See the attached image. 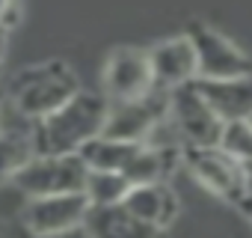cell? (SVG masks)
<instances>
[{"instance_id":"obj_1","label":"cell","mask_w":252,"mask_h":238,"mask_svg":"<svg viewBox=\"0 0 252 238\" xmlns=\"http://www.w3.org/2000/svg\"><path fill=\"white\" fill-rule=\"evenodd\" d=\"M110 101L98 92H74L65 104L36 122L39 155H77L89 140L101 137Z\"/></svg>"},{"instance_id":"obj_2","label":"cell","mask_w":252,"mask_h":238,"mask_svg":"<svg viewBox=\"0 0 252 238\" xmlns=\"http://www.w3.org/2000/svg\"><path fill=\"white\" fill-rule=\"evenodd\" d=\"M74 92H80V83L71 66L63 60H48L39 66L18 69L6 86L3 104L30 122H39L60 104H65Z\"/></svg>"},{"instance_id":"obj_3","label":"cell","mask_w":252,"mask_h":238,"mask_svg":"<svg viewBox=\"0 0 252 238\" xmlns=\"http://www.w3.org/2000/svg\"><path fill=\"white\" fill-rule=\"evenodd\" d=\"M89 167L80 155H36L9 185L24 197H54V194H83Z\"/></svg>"},{"instance_id":"obj_4","label":"cell","mask_w":252,"mask_h":238,"mask_svg":"<svg viewBox=\"0 0 252 238\" xmlns=\"http://www.w3.org/2000/svg\"><path fill=\"white\" fill-rule=\"evenodd\" d=\"M181 158L187 161L196 182L205 191H211L214 197H220L231 205H240L249 197L243 164L234 161L231 155H225L220 146H184Z\"/></svg>"},{"instance_id":"obj_5","label":"cell","mask_w":252,"mask_h":238,"mask_svg":"<svg viewBox=\"0 0 252 238\" xmlns=\"http://www.w3.org/2000/svg\"><path fill=\"white\" fill-rule=\"evenodd\" d=\"M166 116H169L166 89H155L134 101H113L107 107V122H104L101 137L125 140V143H146Z\"/></svg>"},{"instance_id":"obj_6","label":"cell","mask_w":252,"mask_h":238,"mask_svg":"<svg viewBox=\"0 0 252 238\" xmlns=\"http://www.w3.org/2000/svg\"><path fill=\"white\" fill-rule=\"evenodd\" d=\"M169 122L181 146H217L222 131V119L211 110L193 80L169 89Z\"/></svg>"},{"instance_id":"obj_7","label":"cell","mask_w":252,"mask_h":238,"mask_svg":"<svg viewBox=\"0 0 252 238\" xmlns=\"http://www.w3.org/2000/svg\"><path fill=\"white\" fill-rule=\"evenodd\" d=\"M187 39L193 42L196 51V80H225V78L252 75V60L220 30L193 21Z\"/></svg>"},{"instance_id":"obj_8","label":"cell","mask_w":252,"mask_h":238,"mask_svg":"<svg viewBox=\"0 0 252 238\" xmlns=\"http://www.w3.org/2000/svg\"><path fill=\"white\" fill-rule=\"evenodd\" d=\"M155 75L149 63V51L140 48H119L110 54L104 66V98L113 101H134L155 92Z\"/></svg>"},{"instance_id":"obj_9","label":"cell","mask_w":252,"mask_h":238,"mask_svg":"<svg viewBox=\"0 0 252 238\" xmlns=\"http://www.w3.org/2000/svg\"><path fill=\"white\" fill-rule=\"evenodd\" d=\"M89 199L83 194H54V197H33L21 205V223L27 238L33 235H54L86 220Z\"/></svg>"},{"instance_id":"obj_10","label":"cell","mask_w":252,"mask_h":238,"mask_svg":"<svg viewBox=\"0 0 252 238\" xmlns=\"http://www.w3.org/2000/svg\"><path fill=\"white\" fill-rule=\"evenodd\" d=\"M36 155V122L12 113L3 104V113H0V185H9Z\"/></svg>"},{"instance_id":"obj_11","label":"cell","mask_w":252,"mask_h":238,"mask_svg":"<svg viewBox=\"0 0 252 238\" xmlns=\"http://www.w3.org/2000/svg\"><path fill=\"white\" fill-rule=\"evenodd\" d=\"M149 63H152V75H155L158 89L169 92L175 86L196 80V51H193V42L187 39V33L158 42L149 51Z\"/></svg>"},{"instance_id":"obj_12","label":"cell","mask_w":252,"mask_h":238,"mask_svg":"<svg viewBox=\"0 0 252 238\" xmlns=\"http://www.w3.org/2000/svg\"><path fill=\"white\" fill-rule=\"evenodd\" d=\"M122 205L128 208L134 217H140L143 223L155 226V229H166L175 214H178V197L166 182H149V185H131L125 194Z\"/></svg>"},{"instance_id":"obj_13","label":"cell","mask_w":252,"mask_h":238,"mask_svg":"<svg viewBox=\"0 0 252 238\" xmlns=\"http://www.w3.org/2000/svg\"><path fill=\"white\" fill-rule=\"evenodd\" d=\"M193 83L222 122L252 116V75L225 78V80H193Z\"/></svg>"},{"instance_id":"obj_14","label":"cell","mask_w":252,"mask_h":238,"mask_svg":"<svg viewBox=\"0 0 252 238\" xmlns=\"http://www.w3.org/2000/svg\"><path fill=\"white\" fill-rule=\"evenodd\" d=\"M83 226L92 238H158L160 229L134 217L122 202L116 205H89Z\"/></svg>"},{"instance_id":"obj_15","label":"cell","mask_w":252,"mask_h":238,"mask_svg":"<svg viewBox=\"0 0 252 238\" xmlns=\"http://www.w3.org/2000/svg\"><path fill=\"white\" fill-rule=\"evenodd\" d=\"M143 143H125V140H110V137H95L89 140L77 155L83 158V164L89 170H107V173H122L128 170V164L134 161L137 149Z\"/></svg>"},{"instance_id":"obj_16","label":"cell","mask_w":252,"mask_h":238,"mask_svg":"<svg viewBox=\"0 0 252 238\" xmlns=\"http://www.w3.org/2000/svg\"><path fill=\"white\" fill-rule=\"evenodd\" d=\"M131 182L122 173H107V170H89L86 173V185H83V197L89 199V205H116L125 199Z\"/></svg>"},{"instance_id":"obj_17","label":"cell","mask_w":252,"mask_h":238,"mask_svg":"<svg viewBox=\"0 0 252 238\" xmlns=\"http://www.w3.org/2000/svg\"><path fill=\"white\" fill-rule=\"evenodd\" d=\"M217 146L225 155H231L234 161H240L243 167L252 164V122L249 119H231V122H222Z\"/></svg>"},{"instance_id":"obj_18","label":"cell","mask_w":252,"mask_h":238,"mask_svg":"<svg viewBox=\"0 0 252 238\" xmlns=\"http://www.w3.org/2000/svg\"><path fill=\"white\" fill-rule=\"evenodd\" d=\"M18 24H21V3H18V0H12V3L6 6V12L0 15V33H9Z\"/></svg>"},{"instance_id":"obj_19","label":"cell","mask_w":252,"mask_h":238,"mask_svg":"<svg viewBox=\"0 0 252 238\" xmlns=\"http://www.w3.org/2000/svg\"><path fill=\"white\" fill-rule=\"evenodd\" d=\"M33 238H92V235L80 223V226H71V229H63V232H54V235H33Z\"/></svg>"},{"instance_id":"obj_20","label":"cell","mask_w":252,"mask_h":238,"mask_svg":"<svg viewBox=\"0 0 252 238\" xmlns=\"http://www.w3.org/2000/svg\"><path fill=\"white\" fill-rule=\"evenodd\" d=\"M3 63H6V33H0V72H3Z\"/></svg>"},{"instance_id":"obj_21","label":"cell","mask_w":252,"mask_h":238,"mask_svg":"<svg viewBox=\"0 0 252 238\" xmlns=\"http://www.w3.org/2000/svg\"><path fill=\"white\" fill-rule=\"evenodd\" d=\"M240 208H243V211H246V214L252 217V194H249V197H246V199L240 202Z\"/></svg>"},{"instance_id":"obj_22","label":"cell","mask_w":252,"mask_h":238,"mask_svg":"<svg viewBox=\"0 0 252 238\" xmlns=\"http://www.w3.org/2000/svg\"><path fill=\"white\" fill-rule=\"evenodd\" d=\"M243 170H246V188H249V194H252V164H246Z\"/></svg>"},{"instance_id":"obj_23","label":"cell","mask_w":252,"mask_h":238,"mask_svg":"<svg viewBox=\"0 0 252 238\" xmlns=\"http://www.w3.org/2000/svg\"><path fill=\"white\" fill-rule=\"evenodd\" d=\"M9 3H12V0H0V15L6 12V6H9Z\"/></svg>"},{"instance_id":"obj_24","label":"cell","mask_w":252,"mask_h":238,"mask_svg":"<svg viewBox=\"0 0 252 238\" xmlns=\"http://www.w3.org/2000/svg\"><path fill=\"white\" fill-rule=\"evenodd\" d=\"M0 113H3V95H0Z\"/></svg>"},{"instance_id":"obj_25","label":"cell","mask_w":252,"mask_h":238,"mask_svg":"<svg viewBox=\"0 0 252 238\" xmlns=\"http://www.w3.org/2000/svg\"><path fill=\"white\" fill-rule=\"evenodd\" d=\"M249 122H252V116H249Z\"/></svg>"},{"instance_id":"obj_26","label":"cell","mask_w":252,"mask_h":238,"mask_svg":"<svg viewBox=\"0 0 252 238\" xmlns=\"http://www.w3.org/2000/svg\"><path fill=\"white\" fill-rule=\"evenodd\" d=\"M0 238H6V235H0Z\"/></svg>"}]
</instances>
